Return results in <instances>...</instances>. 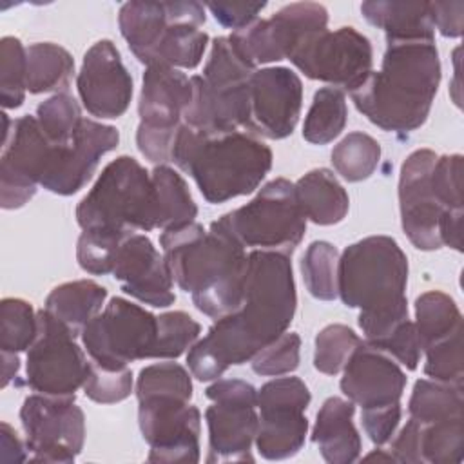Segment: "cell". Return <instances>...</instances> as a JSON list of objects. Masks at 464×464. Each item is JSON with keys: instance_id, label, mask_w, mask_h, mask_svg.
<instances>
[{"instance_id": "cell-28", "label": "cell", "mask_w": 464, "mask_h": 464, "mask_svg": "<svg viewBox=\"0 0 464 464\" xmlns=\"http://www.w3.org/2000/svg\"><path fill=\"white\" fill-rule=\"evenodd\" d=\"M172 20L170 2H127L118 24L132 54L145 65L154 62L156 49Z\"/></svg>"}, {"instance_id": "cell-44", "label": "cell", "mask_w": 464, "mask_h": 464, "mask_svg": "<svg viewBox=\"0 0 464 464\" xmlns=\"http://www.w3.org/2000/svg\"><path fill=\"white\" fill-rule=\"evenodd\" d=\"M201 326L187 312L176 310L158 315V339L152 359H178L199 337Z\"/></svg>"}, {"instance_id": "cell-12", "label": "cell", "mask_w": 464, "mask_h": 464, "mask_svg": "<svg viewBox=\"0 0 464 464\" xmlns=\"http://www.w3.org/2000/svg\"><path fill=\"white\" fill-rule=\"evenodd\" d=\"M138 422L150 446V462H198L201 415L190 395L176 392L140 393Z\"/></svg>"}, {"instance_id": "cell-32", "label": "cell", "mask_w": 464, "mask_h": 464, "mask_svg": "<svg viewBox=\"0 0 464 464\" xmlns=\"http://www.w3.org/2000/svg\"><path fill=\"white\" fill-rule=\"evenodd\" d=\"M25 87L31 94L51 91L63 92L69 87L74 72V60L67 49L51 42H38L25 49Z\"/></svg>"}, {"instance_id": "cell-26", "label": "cell", "mask_w": 464, "mask_h": 464, "mask_svg": "<svg viewBox=\"0 0 464 464\" xmlns=\"http://www.w3.org/2000/svg\"><path fill=\"white\" fill-rule=\"evenodd\" d=\"M170 14L152 63L194 69L208 44V34L199 29L205 24V7L199 2H170Z\"/></svg>"}, {"instance_id": "cell-48", "label": "cell", "mask_w": 464, "mask_h": 464, "mask_svg": "<svg viewBox=\"0 0 464 464\" xmlns=\"http://www.w3.org/2000/svg\"><path fill=\"white\" fill-rule=\"evenodd\" d=\"M431 187L444 210H462V156H439L433 172Z\"/></svg>"}, {"instance_id": "cell-23", "label": "cell", "mask_w": 464, "mask_h": 464, "mask_svg": "<svg viewBox=\"0 0 464 464\" xmlns=\"http://www.w3.org/2000/svg\"><path fill=\"white\" fill-rule=\"evenodd\" d=\"M341 392L364 408L390 406L401 401L406 373L384 352L361 343L344 364Z\"/></svg>"}, {"instance_id": "cell-6", "label": "cell", "mask_w": 464, "mask_h": 464, "mask_svg": "<svg viewBox=\"0 0 464 464\" xmlns=\"http://www.w3.org/2000/svg\"><path fill=\"white\" fill-rule=\"evenodd\" d=\"M256 69L232 47L228 36L212 42L201 76H192V100L183 123L203 132L252 130L250 80Z\"/></svg>"}, {"instance_id": "cell-50", "label": "cell", "mask_w": 464, "mask_h": 464, "mask_svg": "<svg viewBox=\"0 0 464 464\" xmlns=\"http://www.w3.org/2000/svg\"><path fill=\"white\" fill-rule=\"evenodd\" d=\"M401 402L379 408H364L361 420L368 439L377 446L390 442L401 422Z\"/></svg>"}, {"instance_id": "cell-49", "label": "cell", "mask_w": 464, "mask_h": 464, "mask_svg": "<svg viewBox=\"0 0 464 464\" xmlns=\"http://www.w3.org/2000/svg\"><path fill=\"white\" fill-rule=\"evenodd\" d=\"M372 348L392 355L393 359H397L408 370L417 368L420 353H422L415 324L410 319L404 321L402 324H399L392 334H388L384 339H381Z\"/></svg>"}, {"instance_id": "cell-5", "label": "cell", "mask_w": 464, "mask_h": 464, "mask_svg": "<svg viewBox=\"0 0 464 464\" xmlns=\"http://www.w3.org/2000/svg\"><path fill=\"white\" fill-rule=\"evenodd\" d=\"M170 161L192 176L208 203L254 192L272 169L270 147L254 132H203L181 123Z\"/></svg>"}, {"instance_id": "cell-3", "label": "cell", "mask_w": 464, "mask_h": 464, "mask_svg": "<svg viewBox=\"0 0 464 464\" xmlns=\"http://www.w3.org/2000/svg\"><path fill=\"white\" fill-rule=\"evenodd\" d=\"M439 83L435 42L388 40L381 71H370L350 96L357 111L379 129L410 134L428 120Z\"/></svg>"}, {"instance_id": "cell-42", "label": "cell", "mask_w": 464, "mask_h": 464, "mask_svg": "<svg viewBox=\"0 0 464 464\" xmlns=\"http://www.w3.org/2000/svg\"><path fill=\"white\" fill-rule=\"evenodd\" d=\"M25 47L14 36H4L0 42V102L4 109H16L25 100Z\"/></svg>"}, {"instance_id": "cell-36", "label": "cell", "mask_w": 464, "mask_h": 464, "mask_svg": "<svg viewBox=\"0 0 464 464\" xmlns=\"http://www.w3.org/2000/svg\"><path fill=\"white\" fill-rule=\"evenodd\" d=\"M346 116L344 92L335 87H323L314 94V102L304 118L303 138L314 145H326L343 132Z\"/></svg>"}, {"instance_id": "cell-25", "label": "cell", "mask_w": 464, "mask_h": 464, "mask_svg": "<svg viewBox=\"0 0 464 464\" xmlns=\"http://www.w3.org/2000/svg\"><path fill=\"white\" fill-rule=\"evenodd\" d=\"M464 450V417L435 422H419L410 417L392 442L397 462L457 464Z\"/></svg>"}, {"instance_id": "cell-14", "label": "cell", "mask_w": 464, "mask_h": 464, "mask_svg": "<svg viewBox=\"0 0 464 464\" xmlns=\"http://www.w3.org/2000/svg\"><path fill=\"white\" fill-rule=\"evenodd\" d=\"M38 334L27 350L25 384L36 393L72 397L83 388L91 359L76 343V335L47 310L38 314Z\"/></svg>"}, {"instance_id": "cell-31", "label": "cell", "mask_w": 464, "mask_h": 464, "mask_svg": "<svg viewBox=\"0 0 464 464\" xmlns=\"http://www.w3.org/2000/svg\"><path fill=\"white\" fill-rule=\"evenodd\" d=\"M105 299L107 290L102 285L91 279H78L53 288L44 310L78 337L83 326L102 312Z\"/></svg>"}, {"instance_id": "cell-55", "label": "cell", "mask_w": 464, "mask_h": 464, "mask_svg": "<svg viewBox=\"0 0 464 464\" xmlns=\"http://www.w3.org/2000/svg\"><path fill=\"white\" fill-rule=\"evenodd\" d=\"M372 459H377V460H395L392 453L384 455V453H381V450H377V451H373V453L366 455V460H372Z\"/></svg>"}, {"instance_id": "cell-41", "label": "cell", "mask_w": 464, "mask_h": 464, "mask_svg": "<svg viewBox=\"0 0 464 464\" xmlns=\"http://www.w3.org/2000/svg\"><path fill=\"white\" fill-rule=\"evenodd\" d=\"M134 232H120L107 228L83 230L76 245L78 265L94 276L111 274L114 266L116 254L121 243Z\"/></svg>"}, {"instance_id": "cell-47", "label": "cell", "mask_w": 464, "mask_h": 464, "mask_svg": "<svg viewBox=\"0 0 464 464\" xmlns=\"http://www.w3.org/2000/svg\"><path fill=\"white\" fill-rule=\"evenodd\" d=\"M83 392L91 401L100 404L120 402L132 392V372L129 368L107 370L91 361Z\"/></svg>"}, {"instance_id": "cell-9", "label": "cell", "mask_w": 464, "mask_h": 464, "mask_svg": "<svg viewBox=\"0 0 464 464\" xmlns=\"http://www.w3.org/2000/svg\"><path fill=\"white\" fill-rule=\"evenodd\" d=\"M190 100V78L179 69L165 63L147 65L138 102L136 145L150 163L165 165L170 161L174 138Z\"/></svg>"}, {"instance_id": "cell-33", "label": "cell", "mask_w": 464, "mask_h": 464, "mask_svg": "<svg viewBox=\"0 0 464 464\" xmlns=\"http://www.w3.org/2000/svg\"><path fill=\"white\" fill-rule=\"evenodd\" d=\"M415 330L420 350L462 330V315L448 294L430 290L415 299Z\"/></svg>"}, {"instance_id": "cell-54", "label": "cell", "mask_w": 464, "mask_h": 464, "mask_svg": "<svg viewBox=\"0 0 464 464\" xmlns=\"http://www.w3.org/2000/svg\"><path fill=\"white\" fill-rule=\"evenodd\" d=\"M2 388H5L13 379H16V373L20 370L18 353L2 352Z\"/></svg>"}, {"instance_id": "cell-8", "label": "cell", "mask_w": 464, "mask_h": 464, "mask_svg": "<svg viewBox=\"0 0 464 464\" xmlns=\"http://www.w3.org/2000/svg\"><path fill=\"white\" fill-rule=\"evenodd\" d=\"M243 248L292 256L306 232V218L297 201L295 185L285 178L268 181L246 205L214 221Z\"/></svg>"}, {"instance_id": "cell-18", "label": "cell", "mask_w": 464, "mask_h": 464, "mask_svg": "<svg viewBox=\"0 0 464 464\" xmlns=\"http://www.w3.org/2000/svg\"><path fill=\"white\" fill-rule=\"evenodd\" d=\"M328 11L315 2H295L281 7L268 20H256L250 25L232 31L228 36L234 51L254 69L288 58L304 38L324 31Z\"/></svg>"}, {"instance_id": "cell-51", "label": "cell", "mask_w": 464, "mask_h": 464, "mask_svg": "<svg viewBox=\"0 0 464 464\" xmlns=\"http://www.w3.org/2000/svg\"><path fill=\"white\" fill-rule=\"evenodd\" d=\"M207 7L214 18L227 29L239 31L257 20V14L266 7L265 2H208Z\"/></svg>"}, {"instance_id": "cell-39", "label": "cell", "mask_w": 464, "mask_h": 464, "mask_svg": "<svg viewBox=\"0 0 464 464\" xmlns=\"http://www.w3.org/2000/svg\"><path fill=\"white\" fill-rule=\"evenodd\" d=\"M38 334V315L33 306L18 297L0 303V350L20 353L29 350Z\"/></svg>"}, {"instance_id": "cell-38", "label": "cell", "mask_w": 464, "mask_h": 464, "mask_svg": "<svg viewBox=\"0 0 464 464\" xmlns=\"http://www.w3.org/2000/svg\"><path fill=\"white\" fill-rule=\"evenodd\" d=\"M337 261L339 252L328 241H314L308 245L301 259V274L306 290L321 301L337 297Z\"/></svg>"}, {"instance_id": "cell-45", "label": "cell", "mask_w": 464, "mask_h": 464, "mask_svg": "<svg viewBox=\"0 0 464 464\" xmlns=\"http://www.w3.org/2000/svg\"><path fill=\"white\" fill-rule=\"evenodd\" d=\"M426 353L424 373L440 382L462 386L464 379V353H462V330L448 335L446 339L422 350Z\"/></svg>"}, {"instance_id": "cell-11", "label": "cell", "mask_w": 464, "mask_h": 464, "mask_svg": "<svg viewBox=\"0 0 464 464\" xmlns=\"http://www.w3.org/2000/svg\"><path fill=\"white\" fill-rule=\"evenodd\" d=\"M4 116V152L0 158V203L2 208L13 210L24 207L38 185L51 174L60 147L53 145L42 132L36 116L25 114L13 121Z\"/></svg>"}, {"instance_id": "cell-35", "label": "cell", "mask_w": 464, "mask_h": 464, "mask_svg": "<svg viewBox=\"0 0 464 464\" xmlns=\"http://www.w3.org/2000/svg\"><path fill=\"white\" fill-rule=\"evenodd\" d=\"M462 386L433 379H419L408 402L410 417L419 422L462 417Z\"/></svg>"}, {"instance_id": "cell-1", "label": "cell", "mask_w": 464, "mask_h": 464, "mask_svg": "<svg viewBox=\"0 0 464 464\" xmlns=\"http://www.w3.org/2000/svg\"><path fill=\"white\" fill-rule=\"evenodd\" d=\"M246 283L237 310L219 317L196 341L187 362L198 381H214L228 366L243 364L283 335L295 314L297 294L290 256L270 250L246 254Z\"/></svg>"}, {"instance_id": "cell-53", "label": "cell", "mask_w": 464, "mask_h": 464, "mask_svg": "<svg viewBox=\"0 0 464 464\" xmlns=\"http://www.w3.org/2000/svg\"><path fill=\"white\" fill-rule=\"evenodd\" d=\"M0 459L4 462H22V460H27V448L22 444V440L18 439L16 431L7 424V422H2L0 426Z\"/></svg>"}, {"instance_id": "cell-19", "label": "cell", "mask_w": 464, "mask_h": 464, "mask_svg": "<svg viewBox=\"0 0 464 464\" xmlns=\"http://www.w3.org/2000/svg\"><path fill=\"white\" fill-rule=\"evenodd\" d=\"M437 154L430 149L413 150L401 165L399 176V207L401 223L408 239L419 250H437L442 246L440 241V219L444 210L439 203L433 187L431 172L437 161Z\"/></svg>"}, {"instance_id": "cell-20", "label": "cell", "mask_w": 464, "mask_h": 464, "mask_svg": "<svg viewBox=\"0 0 464 464\" xmlns=\"http://www.w3.org/2000/svg\"><path fill=\"white\" fill-rule=\"evenodd\" d=\"M76 89L87 112L96 118H120L132 98V78L111 40H100L83 56Z\"/></svg>"}, {"instance_id": "cell-22", "label": "cell", "mask_w": 464, "mask_h": 464, "mask_svg": "<svg viewBox=\"0 0 464 464\" xmlns=\"http://www.w3.org/2000/svg\"><path fill=\"white\" fill-rule=\"evenodd\" d=\"M111 274L125 294L145 304L167 308L176 301L169 265L143 234L134 232L121 243Z\"/></svg>"}, {"instance_id": "cell-27", "label": "cell", "mask_w": 464, "mask_h": 464, "mask_svg": "<svg viewBox=\"0 0 464 464\" xmlns=\"http://www.w3.org/2000/svg\"><path fill=\"white\" fill-rule=\"evenodd\" d=\"M355 404L341 397H328L317 411L312 440L330 464H350L359 459L361 437L353 424Z\"/></svg>"}, {"instance_id": "cell-17", "label": "cell", "mask_w": 464, "mask_h": 464, "mask_svg": "<svg viewBox=\"0 0 464 464\" xmlns=\"http://www.w3.org/2000/svg\"><path fill=\"white\" fill-rule=\"evenodd\" d=\"M310 392L299 377H277L257 390L259 422L256 446L266 460H285L299 453L308 431L304 415Z\"/></svg>"}, {"instance_id": "cell-34", "label": "cell", "mask_w": 464, "mask_h": 464, "mask_svg": "<svg viewBox=\"0 0 464 464\" xmlns=\"http://www.w3.org/2000/svg\"><path fill=\"white\" fill-rule=\"evenodd\" d=\"M150 178L156 192L158 228L165 230L170 227L192 223L198 216V207L185 179L167 165H156L150 172Z\"/></svg>"}, {"instance_id": "cell-29", "label": "cell", "mask_w": 464, "mask_h": 464, "mask_svg": "<svg viewBox=\"0 0 464 464\" xmlns=\"http://www.w3.org/2000/svg\"><path fill=\"white\" fill-rule=\"evenodd\" d=\"M362 16L386 33L388 40H428L433 42V22L430 2H382L361 4Z\"/></svg>"}, {"instance_id": "cell-13", "label": "cell", "mask_w": 464, "mask_h": 464, "mask_svg": "<svg viewBox=\"0 0 464 464\" xmlns=\"http://www.w3.org/2000/svg\"><path fill=\"white\" fill-rule=\"evenodd\" d=\"M212 404L205 411L208 426L207 462L252 460L259 417L257 390L241 379H218L205 390Z\"/></svg>"}, {"instance_id": "cell-16", "label": "cell", "mask_w": 464, "mask_h": 464, "mask_svg": "<svg viewBox=\"0 0 464 464\" xmlns=\"http://www.w3.org/2000/svg\"><path fill=\"white\" fill-rule=\"evenodd\" d=\"M288 60L310 80L352 92L370 74L373 51L370 40L348 25L310 34Z\"/></svg>"}, {"instance_id": "cell-24", "label": "cell", "mask_w": 464, "mask_h": 464, "mask_svg": "<svg viewBox=\"0 0 464 464\" xmlns=\"http://www.w3.org/2000/svg\"><path fill=\"white\" fill-rule=\"evenodd\" d=\"M120 132L112 125L82 120L72 141L60 149L58 160L42 187L60 196H71L92 178L103 154L114 150Z\"/></svg>"}, {"instance_id": "cell-30", "label": "cell", "mask_w": 464, "mask_h": 464, "mask_svg": "<svg viewBox=\"0 0 464 464\" xmlns=\"http://www.w3.org/2000/svg\"><path fill=\"white\" fill-rule=\"evenodd\" d=\"M294 185L301 210L312 223L328 227L346 218L350 199L332 170L314 169Z\"/></svg>"}, {"instance_id": "cell-4", "label": "cell", "mask_w": 464, "mask_h": 464, "mask_svg": "<svg viewBox=\"0 0 464 464\" xmlns=\"http://www.w3.org/2000/svg\"><path fill=\"white\" fill-rule=\"evenodd\" d=\"M408 259L388 236H370L344 248L337 261V295L359 308L364 343L373 346L408 321Z\"/></svg>"}, {"instance_id": "cell-15", "label": "cell", "mask_w": 464, "mask_h": 464, "mask_svg": "<svg viewBox=\"0 0 464 464\" xmlns=\"http://www.w3.org/2000/svg\"><path fill=\"white\" fill-rule=\"evenodd\" d=\"M76 397L33 393L20 408L31 462L69 464L83 448L85 417Z\"/></svg>"}, {"instance_id": "cell-46", "label": "cell", "mask_w": 464, "mask_h": 464, "mask_svg": "<svg viewBox=\"0 0 464 464\" xmlns=\"http://www.w3.org/2000/svg\"><path fill=\"white\" fill-rule=\"evenodd\" d=\"M299 350L301 337L295 332H285L252 357V370L266 377L290 373L299 366Z\"/></svg>"}, {"instance_id": "cell-10", "label": "cell", "mask_w": 464, "mask_h": 464, "mask_svg": "<svg viewBox=\"0 0 464 464\" xmlns=\"http://www.w3.org/2000/svg\"><path fill=\"white\" fill-rule=\"evenodd\" d=\"M80 337L92 362L123 370L129 362L152 359L158 317L123 297H112L103 312L83 326Z\"/></svg>"}, {"instance_id": "cell-52", "label": "cell", "mask_w": 464, "mask_h": 464, "mask_svg": "<svg viewBox=\"0 0 464 464\" xmlns=\"http://www.w3.org/2000/svg\"><path fill=\"white\" fill-rule=\"evenodd\" d=\"M430 13L433 27L439 29L442 36L459 38L462 34L464 2H430Z\"/></svg>"}, {"instance_id": "cell-37", "label": "cell", "mask_w": 464, "mask_h": 464, "mask_svg": "<svg viewBox=\"0 0 464 464\" xmlns=\"http://www.w3.org/2000/svg\"><path fill=\"white\" fill-rule=\"evenodd\" d=\"M381 160V145L366 132H350L332 150L337 174L350 183L368 179Z\"/></svg>"}, {"instance_id": "cell-43", "label": "cell", "mask_w": 464, "mask_h": 464, "mask_svg": "<svg viewBox=\"0 0 464 464\" xmlns=\"http://www.w3.org/2000/svg\"><path fill=\"white\" fill-rule=\"evenodd\" d=\"M362 341L346 324H328L315 337L314 366L324 375H337Z\"/></svg>"}, {"instance_id": "cell-7", "label": "cell", "mask_w": 464, "mask_h": 464, "mask_svg": "<svg viewBox=\"0 0 464 464\" xmlns=\"http://www.w3.org/2000/svg\"><path fill=\"white\" fill-rule=\"evenodd\" d=\"M82 230L107 228L149 232L158 228L156 192L150 174L130 156H118L98 176L76 207Z\"/></svg>"}, {"instance_id": "cell-21", "label": "cell", "mask_w": 464, "mask_h": 464, "mask_svg": "<svg viewBox=\"0 0 464 464\" xmlns=\"http://www.w3.org/2000/svg\"><path fill=\"white\" fill-rule=\"evenodd\" d=\"M303 105L301 78L288 67L256 69L250 80L252 130L259 138L283 140L299 121Z\"/></svg>"}, {"instance_id": "cell-2", "label": "cell", "mask_w": 464, "mask_h": 464, "mask_svg": "<svg viewBox=\"0 0 464 464\" xmlns=\"http://www.w3.org/2000/svg\"><path fill=\"white\" fill-rule=\"evenodd\" d=\"M160 245L172 279L201 314L219 319L239 308L248 259L245 248L214 221L208 230L196 221L165 228Z\"/></svg>"}, {"instance_id": "cell-40", "label": "cell", "mask_w": 464, "mask_h": 464, "mask_svg": "<svg viewBox=\"0 0 464 464\" xmlns=\"http://www.w3.org/2000/svg\"><path fill=\"white\" fill-rule=\"evenodd\" d=\"M34 116L53 145H69L83 120L78 102L67 92H56L42 102Z\"/></svg>"}]
</instances>
